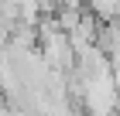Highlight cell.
Returning a JSON list of instances; mask_svg holds the SVG:
<instances>
[{
    "label": "cell",
    "instance_id": "cell-2",
    "mask_svg": "<svg viewBox=\"0 0 120 116\" xmlns=\"http://www.w3.org/2000/svg\"><path fill=\"white\" fill-rule=\"evenodd\" d=\"M0 4H17V0H0Z\"/></svg>",
    "mask_w": 120,
    "mask_h": 116
},
{
    "label": "cell",
    "instance_id": "cell-1",
    "mask_svg": "<svg viewBox=\"0 0 120 116\" xmlns=\"http://www.w3.org/2000/svg\"><path fill=\"white\" fill-rule=\"evenodd\" d=\"M86 4H89V14L103 24L120 21V0H86Z\"/></svg>",
    "mask_w": 120,
    "mask_h": 116
}]
</instances>
